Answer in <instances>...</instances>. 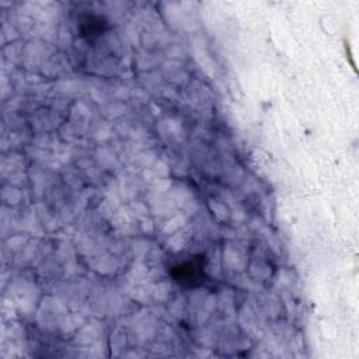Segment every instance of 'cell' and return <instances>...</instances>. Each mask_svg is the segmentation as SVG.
Wrapping results in <instances>:
<instances>
[{
	"instance_id": "cell-1",
	"label": "cell",
	"mask_w": 359,
	"mask_h": 359,
	"mask_svg": "<svg viewBox=\"0 0 359 359\" xmlns=\"http://www.w3.org/2000/svg\"><path fill=\"white\" fill-rule=\"evenodd\" d=\"M171 276L180 286H184V287L201 286L205 279L203 257L195 255L175 264L171 268Z\"/></svg>"
},
{
	"instance_id": "cell-2",
	"label": "cell",
	"mask_w": 359,
	"mask_h": 359,
	"mask_svg": "<svg viewBox=\"0 0 359 359\" xmlns=\"http://www.w3.org/2000/svg\"><path fill=\"white\" fill-rule=\"evenodd\" d=\"M107 27V20H104L101 15H86L80 21V32L88 39L101 35Z\"/></svg>"
}]
</instances>
